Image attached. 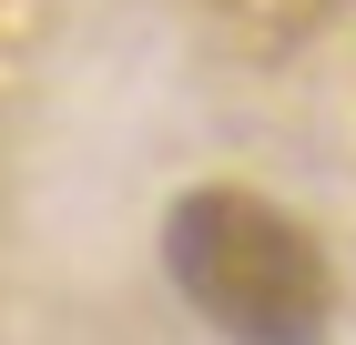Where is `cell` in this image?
<instances>
[{"mask_svg": "<svg viewBox=\"0 0 356 345\" xmlns=\"http://www.w3.org/2000/svg\"><path fill=\"white\" fill-rule=\"evenodd\" d=\"M163 274L224 345H326L336 335V254L316 224L245 183H204L163 213Z\"/></svg>", "mask_w": 356, "mask_h": 345, "instance_id": "obj_1", "label": "cell"}]
</instances>
